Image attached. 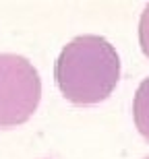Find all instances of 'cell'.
I'll return each instance as SVG.
<instances>
[{
    "label": "cell",
    "instance_id": "6da1fadb",
    "mask_svg": "<svg viewBox=\"0 0 149 159\" xmlns=\"http://www.w3.org/2000/svg\"><path fill=\"white\" fill-rule=\"evenodd\" d=\"M54 79L68 101L91 106L108 99L120 81L116 48L100 35H79L60 52Z\"/></svg>",
    "mask_w": 149,
    "mask_h": 159
},
{
    "label": "cell",
    "instance_id": "7a4b0ae2",
    "mask_svg": "<svg viewBox=\"0 0 149 159\" xmlns=\"http://www.w3.org/2000/svg\"><path fill=\"white\" fill-rule=\"evenodd\" d=\"M42 79L25 56L0 54V128H15L35 114Z\"/></svg>",
    "mask_w": 149,
    "mask_h": 159
},
{
    "label": "cell",
    "instance_id": "3957f363",
    "mask_svg": "<svg viewBox=\"0 0 149 159\" xmlns=\"http://www.w3.org/2000/svg\"><path fill=\"white\" fill-rule=\"evenodd\" d=\"M133 118H135V126L141 132V136L149 143V77L141 81L137 93H135Z\"/></svg>",
    "mask_w": 149,
    "mask_h": 159
},
{
    "label": "cell",
    "instance_id": "277c9868",
    "mask_svg": "<svg viewBox=\"0 0 149 159\" xmlns=\"http://www.w3.org/2000/svg\"><path fill=\"white\" fill-rule=\"evenodd\" d=\"M139 43L143 54L149 58V4H145L141 12V21H139Z\"/></svg>",
    "mask_w": 149,
    "mask_h": 159
},
{
    "label": "cell",
    "instance_id": "5b68a950",
    "mask_svg": "<svg viewBox=\"0 0 149 159\" xmlns=\"http://www.w3.org/2000/svg\"><path fill=\"white\" fill-rule=\"evenodd\" d=\"M145 159H149V157H145Z\"/></svg>",
    "mask_w": 149,
    "mask_h": 159
}]
</instances>
